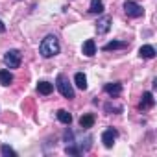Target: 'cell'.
<instances>
[{
	"label": "cell",
	"instance_id": "cell-1",
	"mask_svg": "<svg viewBox=\"0 0 157 157\" xmlns=\"http://www.w3.org/2000/svg\"><path fill=\"white\" fill-rule=\"evenodd\" d=\"M39 54L43 57H54L59 54V41L56 35H46L39 44Z\"/></svg>",
	"mask_w": 157,
	"mask_h": 157
},
{
	"label": "cell",
	"instance_id": "cell-2",
	"mask_svg": "<svg viewBox=\"0 0 157 157\" xmlns=\"http://www.w3.org/2000/svg\"><path fill=\"white\" fill-rule=\"evenodd\" d=\"M56 85H57L59 93L63 94V98H67V100H72V98H74V89H72V85L68 83V80H67L63 74H59V76H57Z\"/></svg>",
	"mask_w": 157,
	"mask_h": 157
},
{
	"label": "cell",
	"instance_id": "cell-3",
	"mask_svg": "<svg viewBox=\"0 0 157 157\" xmlns=\"http://www.w3.org/2000/svg\"><path fill=\"white\" fill-rule=\"evenodd\" d=\"M21 52L19 50H10V52H6V56H4V63H6V67L8 68H19L21 67Z\"/></svg>",
	"mask_w": 157,
	"mask_h": 157
},
{
	"label": "cell",
	"instance_id": "cell-4",
	"mask_svg": "<svg viewBox=\"0 0 157 157\" xmlns=\"http://www.w3.org/2000/svg\"><path fill=\"white\" fill-rule=\"evenodd\" d=\"M124 11H126L128 17H133V19L142 17V13H144V10L137 2H133V0H126V2H124Z\"/></svg>",
	"mask_w": 157,
	"mask_h": 157
},
{
	"label": "cell",
	"instance_id": "cell-5",
	"mask_svg": "<svg viewBox=\"0 0 157 157\" xmlns=\"http://www.w3.org/2000/svg\"><path fill=\"white\" fill-rule=\"evenodd\" d=\"M118 137V131L117 129H113V128H109V129H105L104 133H102V142H104V146L105 148H111L113 144H115V139Z\"/></svg>",
	"mask_w": 157,
	"mask_h": 157
},
{
	"label": "cell",
	"instance_id": "cell-6",
	"mask_svg": "<svg viewBox=\"0 0 157 157\" xmlns=\"http://www.w3.org/2000/svg\"><path fill=\"white\" fill-rule=\"evenodd\" d=\"M111 28V17H102L98 22H96V30L98 33H107Z\"/></svg>",
	"mask_w": 157,
	"mask_h": 157
},
{
	"label": "cell",
	"instance_id": "cell-7",
	"mask_svg": "<svg viewBox=\"0 0 157 157\" xmlns=\"http://www.w3.org/2000/svg\"><path fill=\"white\" fill-rule=\"evenodd\" d=\"M82 52H83L87 57H93V56L96 54V44H94V41H93V39H87V41L83 43V46H82Z\"/></svg>",
	"mask_w": 157,
	"mask_h": 157
},
{
	"label": "cell",
	"instance_id": "cell-8",
	"mask_svg": "<svg viewBox=\"0 0 157 157\" xmlns=\"http://www.w3.org/2000/svg\"><path fill=\"white\" fill-rule=\"evenodd\" d=\"M139 56L144 57V59H153V57H155V48L150 46V44H144V46H140Z\"/></svg>",
	"mask_w": 157,
	"mask_h": 157
},
{
	"label": "cell",
	"instance_id": "cell-9",
	"mask_svg": "<svg viewBox=\"0 0 157 157\" xmlns=\"http://www.w3.org/2000/svg\"><path fill=\"white\" fill-rule=\"evenodd\" d=\"M104 91H105L109 96L115 98V96H118V94L122 93V85H120V83H107V85L104 87Z\"/></svg>",
	"mask_w": 157,
	"mask_h": 157
},
{
	"label": "cell",
	"instance_id": "cell-10",
	"mask_svg": "<svg viewBox=\"0 0 157 157\" xmlns=\"http://www.w3.org/2000/svg\"><path fill=\"white\" fill-rule=\"evenodd\" d=\"M74 83H76L78 89L85 91V89H87V76H85L83 72H78V74L74 76Z\"/></svg>",
	"mask_w": 157,
	"mask_h": 157
},
{
	"label": "cell",
	"instance_id": "cell-11",
	"mask_svg": "<svg viewBox=\"0 0 157 157\" xmlns=\"http://www.w3.org/2000/svg\"><path fill=\"white\" fill-rule=\"evenodd\" d=\"M153 105V94L151 93H144L142 94V100H140V104H139V107L140 109H150Z\"/></svg>",
	"mask_w": 157,
	"mask_h": 157
},
{
	"label": "cell",
	"instance_id": "cell-12",
	"mask_svg": "<svg viewBox=\"0 0 157 157\" xmlns=\"http://www.w3.org/2000/svg\"><path fill=\"white\" fill-rule=\"evenodd\" d=\"M0 83H2V85H11L13 83V74L10 70L2 68V70H0Z\"/></svg>",
	"mask_w": 157,
	"mask_h": 157
},
{
	"label": "cell",
	"instance_id": "cell-13",
	"mask_svg": "<svg viewBox=\"0 0 157 157\" xmlns=\"http://www.w3.org/2000/svg\"><path fill=\"white\" fill-rule=\"evenodd\" d=\"M37 91H39L41 94H50V93L54 91V85H52L50 82H44V80H43V82L37 83Z\"/></svg>",
	"mask_w": 157,
	"mask_h": 157
},
{
	"label": "cell",
	"instance_id": "cell-14",
	"mask_svg": "<svg viewBox=\"0 0 157 157\" xmlns=\"http://www.w3.org/2000/svg\"><path fill=\"white\" fill-rule=\"evenodd\" d=\"M57 120H59L61 124H67V126H68V124L72 122V115H70L68 111H65V109H59V111H57Z\"/></svg>",
	"mask_w": 157,
	"mask_h": 157
},
{
	"label": "cell",
	"instance_id": "cell-15",
	"mask_svg": "<svg viewBox=\"0 0 157 157\" xmlns=\"http://www.w3.org/2000/svg\"><path fill=\"white\" fill-rule=\"evenodd\" d=\"M80 126H82L83 129L93 128V126H94V117H93V115H83V117L80 118Z\"/></svg>",
	"mask_w": 157,
	"mask_h": 157
},
{
	"label": "cell",
	"instance_id": "cell-16",
	"mask_svg": "<svg viewBox=\"0 0 157 157\" xmlns=\"http://www.w3.org/2000/svg\"><path fill=\"white\" fill-rule=\"evenodd\" d=\"M89 11L94 13V15H100V13L104 11V2H102V0H91V8H89Z\"/></svg>",
	"mask_w": 157,
	"mask_h": 157
},
{
	"label": "cell",
	"instance_id": "cell-17",
	"mask_svg": "<svg viewBox=\"0 0 157 157\" xmlns=\"http://www.w3.org/2000/svg\"><path fill=\"white\" fill-rule=\"evenodd\" d=\"M118 48H126V43H120V41H111L104 46L105 52H111V50H118Z\"/></svg>",
	"mask_w": 157,
	"mask_h": 157
},
{
	"label": "cell",
	"instance_id": "cell-18",
	"mask_svg": "<svg viewBox=\"0 0 157 157\" xmlns=\"http://www.w3.org/2000/svg\"><path fill=\"white\" fill-rule=\"evenodd\" d=\"M0 151H2V155H4V157H10V155H11V157H17V151H15L13 148H10L8 144H2Z\"/></svg>",
	"mask_w": 157,
	"mask_h": 157
},
{
	"label": "cell",
	"instance_id": "cell-19",
	"mask_svg": "<svg viewBox=\"0 0 157 157\" xmlns=\"http://www.w3.org/2000/svg\"><path fill=\"white\" fill-rule=\"evenodd\" d=\"M67 153H70V155H80L82 153V150L80 148H74V146H67V150H65Z\"/></svg>",
	"mask_w": 157,
	"mask_h": 157
},
{
	"label": "cell",
	"instance_id": "cell-20",
	"mask_svg": "<svg viewBox=\"0 0 157 157\" xmlns=\"http://www.w3.org/2000/svg\"><path fill=\"white\" fill-rule=\"evenodd\" d=\"M0 32H6V24L2 21H0Z\"/></svg>",
	"mask_w": 157,
	"mask_h": 157
}]
</instances>
